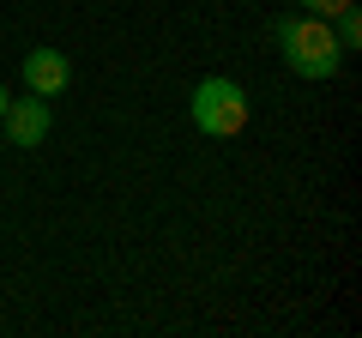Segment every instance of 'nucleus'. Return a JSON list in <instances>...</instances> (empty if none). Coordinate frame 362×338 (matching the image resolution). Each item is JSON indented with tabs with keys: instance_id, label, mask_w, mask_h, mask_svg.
Returning <instances> with one entry per match:
<instances>
[{
	"instance_id": "6",
	"label": "nucleus",
	"mask_w": 362,
	"mask_h": 338,
	"mask_svg": "<svg viewBox=\"0 0 362 338\" xmlns=\"http://www.w3.org/2000/svg\"><path fill=\"white\" fill-rule=\"evenodd\" d=\"M302 13H314V18H338L344 6H356V0H296Z\"/></svg>"
},
{
	"instance_id": "7",
	"label": "nucleus",
	"mask_w": 362,
	"mask_h": 338,
	"mask_svg": "<svg viewBox=\"0 0 362 338\" xmlns=\"http://www.w3.org/2000/svg\"><path fill=\"white\" fill-rule=\"evenodd\" d=\"M6 103H13V97H6V85H0V115H6Z\"/></svg>"
},
{
	"instance_id": "8",
	"label": "nucleus",
	"mask_w": 362,
	"mask_h": 338,
	"mask_svg": "<svg viewBox=\"0 0 362 338\" xmlns=\"http://www.w3.org/2000/svg\"><path fill=\"white\" fill-rule=\"evenodd\" d=\"M0 157H6V151H0Z\"/></svg>"
},
{
	"instance_id": "5",
	"label": "nucleus",
	"mask_w": 362,
	"mask_h": 338,
	"mask_svg": "<svg viewBox=\"0 0 362 338\" xmlns=\"http://www.w3.org/2000/svg\"><path fill=\"white\" fill-rule=\"evenodd\" d=\"M332 37H338V49H356V42H362V18H356V6H344V13L332 18Z\"/></svg>"
},
{
	"instance_id": "3",
	"label": "nucleus",
	"mask_w": 362,
	"mask_h": 338,
	"mask_svg": "<svg viewBox=\"0 0 362 338\" xmlns=\"http://www.w3.org/2000/svg\"><path fill=\"white\" fill-rule=\"evenodd\" d=\"M0 121H6V139H13V145H25V151L49 139V103H42L37 91H30L25 103H6V115H0Z\"/></svg>"
},
{
	"instance_id": "1",
	"label": "nucleus",
	"mask_w": 362,
	"mask_h": 338,
	"mask_svg": "<svg viewBox=\"0 0 362 338\" xmlns=\"http://www.w3.org/2000/svg\"><path fill=\"white\" fill-rule=\"evenodd\" d=\"M278 49H284V66L296 78H332L344 66L332 18H314V13H284L278 18Z\"/></svg>"
},
{
	"instance_id": "4",
	"label": "nucleus",
	"mask_w": 362,
	"mask_h": 338,
	"mask_svg": "<svg viewBox=\"0 0 362 338\" xmlns=\"http://www.w3.org/2000/svg\"><path fill=\"white\" fill-rule=\"evenodd\" d=\"M66 78H73V66H66L61 49H30V54H25V85H30L37 97H61Z\"/></svg>"
},
{
	"instance_id": "2",
	"label": "nucleus",
	"mask_w": 362,
	"mask_h": 338,
	"mask_svg": "<svg viewBox=\"0 0 362 338\" xmlns=\"http://www.w3.org/2000/svg\"><path fill=\"white\" fill-rule=\"evenodd\" d=\"M187 115H194V127L211 133V139H235V133L247 127V91L235 78H199Z\"/></svg>"
}]
</instances>
